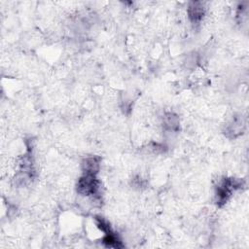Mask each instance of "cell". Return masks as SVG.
Wrapping results in <instances>:
<instances>
[{
  "instance_id": "obj_1",
  "label": "cell",
  "mask_w": 249,
  "mask_h": 249,
  "mask_svg": "<svg viewBox=\"0 0 249 249\" xmlns=\"http://www.w3.org/2000/svg\"><path fill=\"white\" fill-rule=\"evenodd\" d=\"M96 226L97 228L104 232V237L102 239V242L107 247H113V248H121L123 247V244L121 240L119 239L117 233L113 231L110 225L102 218L97 217L96 218Z\"/></svg>"
},
{
  "instance_id": "obj_2",
  "label": "cell",
  "mask_w": 249,
  "mask_h": 249,
  "mask_svg": "<svg viewBox=\"0 0 249 249\" xmlns=\"http://www.w3.org/2000/svg\"><path fill=\"white\" fill-rule=\"evenodd\" d=\"M238 185L234 182V180H225L219 187L217 191L218 202H226L228 197L231 196L232 190H234Z\"/></svg>"
}]
</instances>
